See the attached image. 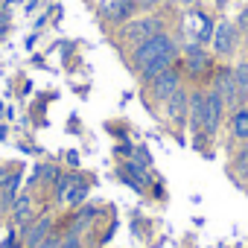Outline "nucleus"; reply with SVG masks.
<instances>
[{
  "mask_svg": "<svg viewBox=\"0 0 248 248\" xmlns=\"http://www.w3.org/2000/svg\"><path fill=\"white\" fill-rule=\"evenodd\" d=\"M187 70H190V73H202V70H207V53L202 50V44L187 47Z\"/></svg>",
  "mask_w": 248,
  "mask_h": 248,
  "instance_id": "nucleus-15",
  "label": "nucleus"
},
{
  "mask_svg": "<svg viewBox=\"0 0 248 248\" xmlns=\"http://www.w3.org/2000/svg\"><path fill=\"white\" fill-rule=\"evenodd\" d=\"M59 248H82V236H79V233H67V236L59 242Z\"/></svg>",
  "mask_w": 248,
  "mask_h": 248,
  "instance_id": "nucleus-21",
  "label": "nucleus"
},
{
  "mask_svg": "<svg viewBox=\"0 0 248 248\" xmlns=\"http://www.w3.org/2000/svg\"><path fill=\"white\" fill-rule=\"evenodd\" d=\"M210 41H213V50H216L219 56H231L233 47H236V30H233V24H228V21L216 24Z\"/></svg>",
  "mask_w": 248,
  "mask_h": 248,
  "instance_id": "nucleus-7",
  "label": "nucleus"
},
{
  "mask_svg": "<svg viewBox=\"0 0 248 248\" xmlns=\"http://www.w3.org/2000/svg\"><path fill=\"white\" fill-rule=\"evenodd\" d=\"M135 6H138V0H105V3H102V15L108 21L123 24V21H129L135 15Z\"/></svg>",
  "mask_w": 248,
  "mask_h": 248,
  "instance_id": "nucleus-9",
  "label": "nucleus"
},
{
  "mask_svg": "<svg viewBox=\"0 0 248 248\" xmlns=\"http://www.w3.org/2000/svg\"><path fill=\"white\" fill-rule=\"evenodd\" d=\"M231 135L236 140H248V105H239L231 117Z\"/></svg>",
  "mask_w": 248,
  "mask_h": 248,
  "instance_id": "nucleus-13",
  "label": "nucleus"
},
{
  "mask_svg": "<svg viewBox=\"0 0 248 248\" xmlns=\"http://www.w3.org/2000/svg\"><path fill=\"white\" fill-rule=\"evenodd\" d=\"M172 50H178L175 41H172L167 32H155L152 38H146L143 44L135 47V53H132V64L140 70V67H143L146 62H152L155 56H164V53H172Z\"/></svg>",
  "mask_w": 248,
  "mask_h": 248,
  "instance_id": "nucleus-1",
  "label": "nucleus"
},
{
  "mask_svg": "<svg viewBox=\"0 0 248 248\" xmlns=\"http://www.w3.org/2000/svg\"><path fill=\"white\" fill-rule=\"evenodd\" d=\"M233 79H236V88H239L242 102L248 105V62H242V64L233 67Z\"/></svg>",
  "mask_w": 248,
  "mask_h": 248,
  "instance_id": "nucleus-19",
  "label": "nucleus"
},
{
  "mask_svg": "<svg viewBox=\"0 0 248 248\" xmlns=\"http://www.w3.org/2000/svg\"><path fill=\"white\" fill-rule=\"evenodd\" d=\"M158 32V21L155 18H132L126 27H123V38H126L129 44H143L146 38H152Z\"/></svg>",
  "mask_w": 248,
  "mask_h": 248,
  "instance_id": "nucleus-6",
  "label": "nucleus"
},
{
  "mask_svg": "<svg viewBox=\"0 0 248 248\" xmlns=\"http://www.w3.org/2000/svg\"><path fill=\"white\" fill-rule=\"evenodd\" d=\"M204 99H207V93H202V91H193V93H190V123H193V129H202Z\"/></svg>",
  "mask_w": 248,
  "mask_h": 248,
  "instance_id": "nucleus-14",
  "label": "nucleus"
},
{
  "mask_svg": "<svg viewBox=\"0 0 248 248\" xmlns=\"http://www.w3.org/2000/svg\"><path fill=\"white\" fill-rule=\"evenodd\" d=\"M181 88V79H178V73L170 67V70H164V73H158L155 79H149V99H155V102H167L175 91Z\"/></svg>",
  "mask_w": 248,
  "mask_h": 248,
  "instance_id": "nucleus-4",
  "label": "nucleus"
},
{
  "mask_svg": "<svg viewBox=\"0 0 248 248\" xmlns=\"http://www.w3.org/2000/svg\"><path fill=\"white\" fill-rule=\"evenodd\" d=\"M35 202H32V196L30 193H18V199H15V204H12V210H9V216H12V222L15 225H27V222H32L35 219Z\"/></svg>",
  "mask_w": 248,
  "mask_h": 248,
  "instance_id": "nucleus-10",
  "label": "nucleus"
},
{
  "mask_svg": "<svg viewBox=\"0 0 248 248\" xmlns=\"http://www.w3.org/2000/svg\"><path fill=\"white\" fill-rule=\"evenodd\" d=\"M216 91L222 93L225 105H231L233 111H236L239 105H245V102H242V96H239V88H236L233 70H222V73H219V79H216Z\"/></svg>",
  "mask_w": 248,
  "mask_h": 248,
  "instance_id": "nucleus-8",
  "label": "nucleus"
},
{
  "mask_svg": "<svg viewBox=\"0 0 248 248\" xmlns=\"http://www.w3.org/2000/svg\"><path fill=\"white\" fill-rule=\"evenodd\" d=\"M132 158H135V161H140V164H146V167L152 164V155H149L143 146H135V155H132Z\"/></svg>",
  "mask_w": 248,
  "mask_h": 248,
  "instance_id": "nucleus-23",
  "label": "nucleus"
},
{
  "mask_svg": "<svg viewBox=\"0 0 248 248\" xmlns=\"http://www.w3.org/2000/svg\"><path fill=\"white\" fill-rule=\"evenodd\" d=\"M181 3H196V0H181Z\"/></svg>",
  "mask_w": 248,
  "mask_h": 248,
  "instance_id": "nucleus-26",
  "label": "nucleus"
},
{
  "mask_svg": "<svg viewBox=\"0 0 248 248\" xmlns=\"http://www.w3.org/2000/svg\"><path fill=\"white\" fill-rule=\"evenodd\" d=\"M175 56H178V50H172V53H164V56H155L152 62H146L138 73H140V79L143 82H149V79H155L158 73H164V70H170L172 67V62H175Z\"/></svg>",
  "mask_w": 248,
  "mask_h": 248,
  "instance_id": "nucleus-11",
  "label": "nucleus"
},
{
  "mask_svg": "<svg viewBox=\"0 0 248 248\" xmlns=\"http://www.w3.org/2000/svg\"><path fill=\"white\" fill-rule=\"evenodd\" d=\"M88 202V184H82V181H76L73 187H70V193H67V199H64V204H70V207H82Z\"/></svg>",
  "mask_w": 248,
  "mask_h": 248,
  "instance_id": "nucleus-18",
  "label": "nucleus"
},
{
  "mask_svg": "<svg viewBox=\"0 0 248 248\" xmlns=\"http://www.w3.org/2000/svg\"><path fill=\"white\" fill-rule=\"evenodd\" d=\"M164 105H167V120H170V123H178V120H184V117L190 114V96H187L181 88H178Z\"/></svg>",
  "mask_w": 248,
  "mask_h": 248,
  "instance_id": "nucleus-12",
  "label": "nucleus"
},
{
  "mask_svg": "<svg viewBox=\"0 0 248 248\" xmlns=\"http://www.w3.org/2000/svg\"><path fill=\"white\" fill-rule=\"evenodd\" d=\"M35 178L53 187V184L62 178V167H59V164H41V167H35Z\"/></svg>",
  "mask_w": 248,
  "mask_h": 248,
  "instance_id": "nucleus-17",
  "label": "nucleus"
},
{
  "mask_svg": "<svg viewBox=\"0 0 248 248\" xmlns=\"http://www.w3.org/2000/svg\"><path fill=\"white\" fill-rule=\"evenodd\" d=\"M15 170H21V164H6V167H0V187H3V184L12 178Z\"/></svg>",
  "mask_w": 248,
  "mask_h": 248,
  "instance_id": "nucleus-22",
  "label": "nucleus"
},
{
  "mask_svg": "<svg viewBox=\"0 0 248 248\" xmlns=\"http://www.w3.org/2000/svg\"><path fill=\"white\" fill-rule=\"evenodd\" d=\"M140 6H158V3H164V0H138Z\"/></svg>",
  "mask_w": 248,
  "mask_h": 248,
  "instance_id": "nucleus-25",
  "label": "nucleus"
},
{
  "mask_svg": "<svg viewBox=\"0 0 248 248\" xmlns=\"http://www.w3.org/2000/svg\"><path fill=\"white\" fill-rule=\"evenodd\" d=\"M117 152H120L123 158H132V155H135V146H129V143H120V146H117Z\"/></svg>",
  "mask_w": 248,
  "mask_h": 248,
  "instance_id": "nucleus-24",
  "label": "nucleus"
},
{
  "mask_svg": "<svg viewBox=\"0 0 248 248\" xmlns=\"http://www.w3.org/2000/svg\"><path fill=\"white\" fill-rule=\"evenodd\" d=\"M120 178L126 181L132 190H138V193H146L149 184H152V172H149V167L140 164V161H135V158H126V161L120 164Z\"/></svg>",
  "mask_w": 248,
  "mask_h": 248,
  "instance_id": "nucleus-3",
  "label": "nucleus"
},
{
  "mask_svg": "<svg viewBox=\"0 0 248 248\" xmlns=\"http://www.w3.org/2000/svg\"><path fill=\"white\" fill-rule=\"evenodd\" d=\"M233 170L239 172V178H245V181H248V149L236 155V161H233Z\"/></svg>",
  "mask_w": 248,
  "mask_h": 248,
  "instance_id": "nucleus-20",
  "label": "nucleus"
},
{
  "mask_svg": "<svg viewBox=\"0 0 248 248\" xmlns=\"http://www.w3.org/2000/svg\"><path fill=\"white\" fill-rule=\"evenodd\" d=\"M222 111H225V99H222V93H219L216 88L207 91V99H204V120H202V132H204V135H216V132H219Z\"/></svg>",
  "mask_w": 248,
  "mask_h": 248,
  "instance_id": "nucleus-5",
  "label": "nucleus"
},
{
  "mask_svg": "<svg viewBox=\"0 0 248 248\" xmlns=\"http://www.w3.org/2000/svg\"><path fill=\"white\" fill-rule=\"evenodd\" d=\"M73 184H76V175H64L62 172V178L53 184V202L56 204H64V199H67V193H70Z\"/></svg>",
  "mask_w": 248,
  "mask_h": 248,
  "instance_id": "nucleus-16",
  "label": "nucleus"
},
{
  "mask_svg": "<svg viewBox=\"0 0 248 248\" xmlns=\"http://www.w3.org/2000/svg\"><path fill=\"white\" fill-rule=\"evenodd\" d=\"M50 233H53V213H41L21 228V242H24V248H41V242Z\"/></svg>",
  "mask_w": 248,
  "mask_h": 248,
  "instance_id": "nucleus-2",
  "label": "nucleus"
}]
</instances>
